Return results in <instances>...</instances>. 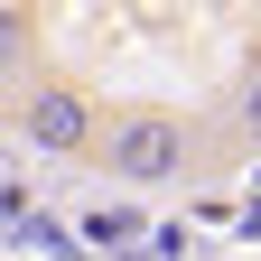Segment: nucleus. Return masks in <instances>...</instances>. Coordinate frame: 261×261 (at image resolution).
<instances>
[{
	"mask_svg": "<svg viewBox=\"0 0 261 261\" xmlns=\"http://www.w3.org/2000/svg\"><path fill=\"white\" fill-rule=\"evenodd\" d=\"M93 168L121 177V187H196L215 168V121L187 112V103H112Z\"/></svg>",
	"mask_w": 261,
	"mask_h": 261,
	"instance_id": "1",
	"label": "nucleus"
},
{
	"mask_svg": "<svg viewBox=\"0 0 261 261\" xmlns=\"http://www.w3.org/2000/svg\"><path fill=\"white\" fill-rule=\"evenodd\" d=\"M10 121H19V140L38 149V159L75 168V159H93V149H103L112 103H103L84 75H65V65H38V75H19V93H10Z\"/></svg>",
	"mask_w": 261,
	"mask_h": 261,
	"instance_id": "2",
	"label": "nucleus"
},
{
	"mask_svg": "<svg viewBox=\"0 0 261 261\" xmlns=\"http://www.w3.org/2000/svg\"><path fill=\"white\" fill-rule=\"evenodd\" d=\"M224 121H233V130H243V149H261V56L243 65V75H233V84H224Z\"/></svg>",
	"mask_w": 261,
	"mask_h": 261,
	"instance_id": "3",
	"label": "nucleus"
}]
</instances>
